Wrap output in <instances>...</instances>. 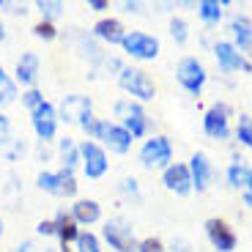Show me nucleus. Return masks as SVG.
Returning a JSON list of instances; mask_svg holds the SVG:
<instances>
[{"mask_svg": "<svg viewBox=\"0 0 252 252\" xmlns=\"http://www.w3.org/2000/svg\"><path fill=\"white\" fill-rule=\"evenodd\" d=\"M85 132L94 137V143L101 140L113 154H126L129 148H132V134L126 132L121 124H113V121H94Z\"/></svg>", "mask_w": 252, "mask_h": 252, "instance_id": "nucleus-1", "label": "nucleus"}, {"mask_svg": "<svg viewBox=\"0 0 252 252\" xmlns=\"http://www.w3.org/2000/svg\"><path fill=\"white\" fill-rule=\"evenodd\" d=\"M140 164H143L145 170H164V167H170L173 164V145L167 137L157 134V137L145 140L143 148L137 154Z\"/></svg>", "mask_w": 252, "mask_h": 252, "instance_id": "nucleus-2", "label": "nucleus"}, {"mask_svg": "<svg viewBox=\"0 0 252 252\" xmlns=\"http://www.w3.org/2000/svg\"><path fill=\"white\" fill-rule=\"evenodd\" d=\"M115 118L121 121V126H124L126 132L132 134V140L148 134V115L140 107V101H134V99L115 101Z\"/></svg>", "mask_w": 252, "mask_h": 252, "instance_id": "nucleus-3", "label": "nucleus"}, {"mask_svg": "<svg viewBox=\"0 0 252 252\" xmlns=\"http://www.w3.org/2000/svg\"><path fill=\"white\" fill-rule=\"evenodd\" d=\"M176 80H178V85H181L187 94L200 96L203 88H206V82H208L206 66H203L195 55L181 58V61H178V66H176Z\"/></svg>", "mask_w": 252, "mask_h": 252, "instance_id": "nucleus-4", "label": "nucleus"}, {"mask_svg": "<svg viewBox=\"0 0 252 252\" xmlns=\"http://www.w3.org/2000/svg\"><path fill=\"white\" fill-rule=\"evenodd\" d=\"M101 236H104V241H107L115 252H137L140 241H137V236H134L132 222L121 220V217H113V220L104 222Z\"/></svg>", "mask_w": 252, "mask_h": 252, "instance_id": "nucleus-5", "label": "nucleus"}, {"mask_svg": "<svg viewBox=\"0 0 252 252\" xmlns=\"http://www.w3.org/2000/svg\"><path fill=\"white\" fill-rule=\"evenodd\" d=\"M118 85L134 101H151L157 96V85H154V80L143 69H129V66H124L118 74Z\"/></svg>", "mask_w": 252, "mask_h": 252, "instance_id": "nucleus-6", "label": "nucleus"}, {"mask_svg": "<svg viewBox=\"0 0 252 252\" xmlns=\"http://www.w3.org/2000/svg\"><path fill=\"white\" fill-rule=\"evenodd\" d=\"M58 121H66V124H77L82 129H88L94 124V104H91L88 96L80 94H69L61 101V110H58Z\"/></svg>", "mask_w": 252, "mask_h": 252, "instance_id": "nucleus-7", "label": "nucleus"}, {"mask_svg": "<svg viewBox=\"0 0 252 252\" xmlns=\"http://www.w3.org/2000/svg\"><path fill=\"white\" fill-rule=\"evenodd\" d=\"M126 55H132L134 61H157L159 58V38L143 31H126L124 41H121Z\"/></svg>", "mask_w": 252, "mask_h": 252, "instance_id": "nucleus-8", "label": "nucleus"}, {"mask_svg": "<svg viewBox=\"0 0 252 252\" xmlns=\"http://www.w3.org/2000/svg\"><path fill=\"white\" fill-rule=\"evenodd\" d=\"M230 118H233L230 104L227 101H214L203 115V132L214 140H227L230 137Z\"/></svg>", "mask_w": 252, "mask_h": 252, "instance_id": "nucleus-9", "label": "nucleus"}, {"mask_svg": "<svg viewBox=\"0 0 252 252\" xmlns=\"http://www.w3.org/2000/svg\"><path fill=\"white\" fill-rule=\"evenodd\" d=\"M38 189L41 192H50L55 197H74L77 195V178L71 170H58V173H50V170H41L36 178Z\"/></svg>", "mask_w": 252, "mask_h": 252, "instance_id": "nucleus-10", "label": "nucleus"}, {"mask_svg": "<svg viewBox=\"0 0 252 252\" xmlns=\"http://www.w3.org/2000/svg\"><path fill=\"white\" fill-rule=\"evenodd\" d=\"M80 159H82V173L88 178H101L104 173H107L110 162H107V151L101 148L99 143H94V140H85V143L80 145Z\"/></svg>", "mask_w": 252, "mask_h": 252, "instance_id": "nucleus-11", "label": "nucleus"}, {"mask_svg": "<svg viewBox=\"0 0 252 252\" xmlns=\"http://www.w3.org/2000/svg\"><path fill=\"white\" fill-rule=\"evenodd\" d=\"M206 236L208 241H211V247H214L217 252H233L236 244H239V239H236V233L230 230V225H227L225 220H220V217H211V220H206Z\"/></svg>", "mask_w": 252, "mask_h": 252, "instance_id": "nucleus-12", "label": "nucleus"}, {"mask_svg": "<svg viewBox=\"0 0 252 252\" xmlns=\"http://www.w3.org/2000/svg\"><path fill=\"white\" fill-rule=\"evenodd\" d=\"M162 184H164L167 192H173V195H178V197L189 195V192H192V176H189L187 162H173L170 167H164Z\"/></svg>", "mask_w": 252, "mask_h": 252, "instance_id": "nucleus-13", "label": "nucleus"}, {"mask_svg": "<svg viewBox=\"0 0 252 252\" xmlns=\"http://www.w3.org/2000/svg\"><path fill=\"white\" fill-rule=\"evenodd\" d=\"M214 58H217V66H220L225 74H230V71H241V69L252 71V63L247 61V58L241 55L230 41H217L214 44Z\"/></svg>", "mask_w": 252, "mask_h": 252, "instance_id": "nucleus-14", "label": "nucleus"}, {"mask_svg": "<svg viewBox=\"0 0 252 252\" xmlns=\"http://www.w3.org/2000/svg\"><path fill=\"white\" fill-rule=\"evenodd\" d=\"M187 167H189V176H192V189L206 192L208 184H211V178H214V164H211L208 154L206 151H195L192 157H189Z\"/></svg>", "mask_w": 252, "mask_h": 252, "instance_id": "nucleus-15", "label": "nucleus"}, {"mask_svg": "<svg viewBox=\"0 0 252 252\" xmlns=\"http://www.w3.org/2000/svg\"><path fill=\"white\" fill-rule=\"evenodd\" d=\"M33 132L38 134V140L41 143H50L52 137H55V129H58V110L52 107L50 101H44V104H38L36 110H33Z\"/></svg>", "mask_w": 252, "mask_h": 252, "instance_id": "nucleus-16", "label": "nucleus"}, {"mask_svg": "<svg viewBox=\"0 0 252 252\" xmlns=\"http://www.w3.org/2000/svg\"><path fill=\"white\" fill-rule=\"evenodd\" d=\"M230 36H233L230 44H233L241 55L252 50V19L247 17V14H233V17H230Z\"/></svg>", "mask_w": 252, "mask_h": 252, "instance_id": "nucleus-17", "label": "nucleus"}, {"mask_svg": "<svg viewBox=\"0 0 252 252\" xmlns=\"http://www.w3.org/2000/svg\"><path fill=\"white\" fill-rule=\"evenodd\" d=\"M52 222H55V236L61 239V250L71 252L69 244H77V239H80V227H77L71 211H58V217Z\"/></svg>", "mask_w": 252, "mask_h": 252, "instance_id": "nucleus-18", "label": "nucleus"}, {"mask_svg": "<svg viewBox=\"0 0 252 252\" xmlns=\"http://www.w3.org/2000/svg\"><path fill=\"white\" fill-rule=\"evenodd\" d=\"M94 36L101 38V41H107V44H121L124 36H126V28H124L121 19L104 17V19H99V22L94 25Z\"/></svg>", "mask_w": 252, "mask_h": 252, "instance_id": "nucleus-19", "label": "nucleus"}, {"mask_svg": "<svg viewBox=\"0 0 252 252\" xmlns=\"http://www.w3.org/2000/svg\"><path fill=\"white\" fill-rule=\"evenodd\" d=\"M38 55L36 52H22V58L17 61V69H14V74H17V82H22V85H28V88H33L38 80Z\"/></svg>", "mask_w": 252, "mask_h": 252, "instance_id": "nucleus-20", "label": "nucleus"}, {"mask_svg": "<svg viewBox=\"0 0 252 252\" xmlns=\"http://www.w3.org/2000/svg\"><path fill=\"white\" fill-rule=\"evenodd\" d=\"M71 217H74L77 225H94V222L101 220V206L91 197H82L71 206Z\"/></svg>", "mask_w": 252, "mask_h": 252, "instance_id": "nucleus-21", "label": "nucleus"}, {"mask_svg": "<svg viewBox=\"0 0 252 252\" xmlns=\"http://www.w3.org/2000/svg\"><path fill=\"white\" fill-rule=\"evenodd\" d=\"M225 6H230V0H200L197 3V17L206 22V25H220L222 17H225Z\"/></svg>", "mask_w": 252, "mask_h": 252, "instance_id": "nucleus-22", "label": "nucleus"}, {"mask_svg": "<svg viewBox=\"0 0 252 252\" xmlns=\"http://www.w3.org/2000/svg\"><path fill=\"white\" fill-rule=\"evenodd\" d=\"M58 159H61L63 170L74 173V167L82 162V159H80V145H77L71 137H63L61 143H58Z\"/></svg>", "mask_w": 252, "mask_h": 252, "instance_id": "nucleus-23", "label": "nucleus"}, {"mask_svg": "<svg viewBox=\"0 0 252 252\" xmlns=\"http://www.w3.org/2000/svg\"><path fill=\"white\" fill-rule=\"evenodd\" d=\"M247 173H250V167L244 164V159L236 157L227 167V184L233 189H247Z\"/></svg>", "mask_w": 252, "mask_h": 252, "instance_id": "nucleus-24", "label": "nucleus"}, {"mask_svg": "<svg viewBox=\"0 0 252 252\" xmlns=\"http://www.w3.org/2000/svg\"><path fill=\"white\" fill-rule=\"evenodd\" d=\"M17 99V82L6 74V69L0 66V107H6Z\"/></svg>", "mask_w": 252, "mask_h": 252, "instance_id": "nucleus-25", "label": "nucleus"}, {"mask_svg": "<svg viewBox=\"0 0 252 252\" xmlns=\"http://www.w3.org/2000/svg\"><path fill=\"white\" fill-rule=\"evenodd\" d=\"M236 140H239L244 148H250V151H252V115L241 113L239 124H236Z\"/></svg>", "mask_w": 252, "mask_h": 252, "instance_id": "nucleus-26", "label": "nucleus"}, {"mask_svg": "<svg viewBox=\"0 0 252 252\" xmlns=\"http://www.w3.org/2000/svg\"><path fill=\"white\" fill-rule=\"evenodd\" d=\"M36 8L38 14H41V19H47V22H52V19H58L63 14V3L61 0H36Z\"/></svg>", "mask_w": 252, "mask_h": 252, "instance_id": "nucleus-27", "label": "nucleus"}, {"mask_svg": "<svg viewBox=\"0 0 252 252\" xmlns=\"http://www.w3.org/2000/svg\"><path fill=\"white\" fill-rule=\"evenodd\" d=\"M77 252H101L99 236H94L91 230H85V233L80 230V239H77Z\"/></svg>", "mask_w": 252, "mask_h": 252, "instance_id": "nucleus-28", "label": "nucleus"}, {"mask_svg": "<svg viewBox=\"0 0 252 252\" xmlns=\"http://www.w3.org/2000/svg\"><path fill=\"white\" fill-rule=\"evenodd\" d=\"M170 36L176 44H187V38H189V25H187V19L181 17H173L170 19Z\"/></svg>", "mask_w": 252, "mask_h": 252, "instance_id": "nucleus-29", "label": "nucleus"}, {"mask_svg": "<svg viewBox=\"0 0 252 252\" xmlns=\"http://www.w3.org/2000/svg\"><path fill=\"white\" fill-rule=\"evenodd\" d=\"M33 36L41 38V41H52V38H58V28H55V22H47V19L36 22V25H33Z\"/></svg>", "mask_w": 252, "mask_h": 252, "instance_id": "nucleus-30", "label": "nucleus"}, {"mask_svg": "<svg viewBox=\"0 0 252 252\" xmlns=\"http://www.w3.org/2000/svg\"><path fill=\"white\" fill-rule=\"evenodd\" d=\"M17 252H58L55 247L44 244V241H36V239H28L17 247Z\"/></svg>", "mask_w": 252, "mask_h": 252, "instance_id": "nucleus-31", "label": "nucleus"}, {"mask_svg": "<svg viewBox=\"0 0 252 252\" xmlns=\"http://www.w3.org/2000/svg\"><path fill=\"white\" fill-rule=\"evenodd\" d=\"M22 104L33 113L38 104H44V96H41V91H38V88H28L25 94H22Z\"/></svg>", "mask_w": 252, "mask_h": 252, "instance_id": "nucleus-32", "label": "nucleus"}, {"mask_svg": "<svg viewBox=\"0 0 252 252\" xmlns=\"http://www.w3.org/2000/svg\"><path fill=\"white\" fill-rule=\"evenodd\" d=\"M137 252H164V244L157 236H148V239H143L137 244Z\"/></svg>", "mask_w": 252, "mask_h": 252, "instance_id": "nucleus-33", "label": "nucleus"}, {"mask_svg": "<svg viewBox=\"0 0 252 252\" xmlns=\"http://www.w3.org/2000/svg\"><path fill=\"white\" fill-rule=\"evenodd\" d=\"M11 140V121H8V115L0 113V148Z\"/></svg>", "mask_w": 252, "mask_h": 252, "instance_id": "nucleus-34", "label": "nucleus"}, {"mask_svg": "<svg viewBox=\"0 0 252 252\" xmlns=\"http://www.w3.org/2000/svg\"><path fill=\"white\" fill-rule=\"evenodd\" d=\"M0 11H8V14H22V17H25L28 14V8L22 6V3H14V0H0Z\"/></svg>", "mask_w": 252, "mask_h": 252, "instance_id": "nucleus-35", "label": "nucleus"}, {"mask_svg": "<svg viewBox=\"0 0 252 252\" xmlns=\"http://www.w3.org/2000/svg\"><path fill=\"white\" fill-rule=\"evenodd\" d=\"M121 189H124L126 195L140 197V189H137V181H134V178H124V181H121Z\"/></svg>", "mask_w": 252, "mask_h": 252, "instance_id": "nucleus-36", "label": "nucleus"}, {"mask_svg": "<svg viewBox=\"0 0 252 252\" xmlns=\"http://www.w3.org/2000/svg\"><path fill=\"white\" fill-rule=\"evenodd\" d=\"M36 230H38V236H55V222H52V220H41Z\"/></svg>", "mask_w": 252, "mask_h": 252, "instance_id": "nucleus-37", "label": "nucleus"}, {"mask_svg": "<svg viewBox=\"0 0 252 252\" xmlns=\"http://www.w3.org/2000/svg\"><path fill=\"white\" fill-rule=\"evenodd\" d=\"M88 8L91 11H104V8H110L107 0H88Z\"/></svg>", "mask_w": 252, "mask_h": 252, "instance_id": "nucleus-38", "label": "nucleus"}, {"mask_svg": "<svg viewBox=\"0 0 252 252\" xmlns=\"http://www.w3.org/2000/svg\"><path fill=\"white\" fill-rule=\"evenodd\" d=\"M173 252H189V244H187V241H181V239L173 241Z\"/></svg>", "mask_w": 252, "mask_h": 252, "instance_id": "nucleus-39", "label": "nucleus"}, {"mask_svg": "<svg viewBox=\"0 0 252 252\" xmlns=\"http://www.w3.org/2000/svg\"><path fill=\"white\" fill-rule=\"evenodd\" d=\"M124 11H140V3H124Z\"/></svg>", "mask_w": 252, "mask_h": 252, "instance_id": "nucleus-40", "label": "nucleus"}, {"mask_svg": "<svg viewBox=\"0 0 252 252\" xmlns=\"http://www.w3.org/2000/svg\"><path fill=\"white\" fill-rule=\"evenodd\" d=\"M241 197H244L247 208H252V192H247V189H244V195H241Z\"/></svg>", "mask_w": 252, "mask_h": 252, "instance_id": "nucleus-41", "label": "nucleus"}, {"mask_svg": "<svg viewBox=\"0 0 252 252\" xmlns=\"http://www.w3.org/2000/svg\"><path fill=\"white\" fill-rule=\"evenodd\" d=\"M247 192H252V167H250V173H247Z\"/></svg>", "mask_w": 252, "mask_h": 252, "instance_id": "nucleus-42", "label": "nucleus"}, {"mask_svg": "<svg viewBox=\"0 0 252 252\" xmlns=\"http://www.w3.org/2000/svg\"><path fill=\"white\" fill-rule=\"evenodd\" d=\"M0 41H6V28H3V22H0Z\"/></svg>", "mask_w": 252, "mask_h": 252, "instance_id": "nucleus-43", "label": "nucleus"}, {"mask_svg": "<svg viewBox=\"0 0 252 252\" xmlns=\"http://www.w3.org/2000/svg\"><path fill=\"white\" fill-rule=\"evenodd\" d=\"M0 236H3V220H0Z\"/></svg>", "mask_w": 252, "mask_h": 252, "instance_id": "nucleus-44", "label": "nucleus"}]
</instances>
